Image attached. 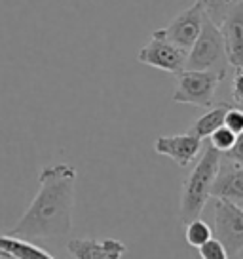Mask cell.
<instances>
[{
    "label": "cell",
    "instance_id": "cell-1",
    "mask_svg": "<svg viewBox=\"0 0 243 259\" xmlns=\"http://www.w3.org/2000/svg\"><path fill=\"white\" fill-rule=\"evenodd\" d=\"M76 178V170L69 164L42 168L38 193L8 235L23 240L69 235L73 231Z\"/></svg>",
    "mask_w": 243,
    "mask_h": 259
},
{
    "label": "cell",
    "instance_id": "cell-2",
    "mask_svg": "<svg viewBox=\"0 0 243 259\" xmlns=\"http://www.w3.org/2000/svg\"><path fill=\"white\" fill-rule=\"evenodd\" d=\"M220 153L207 143L200 151V160L187 176L180 191V219L188 223L200 218L207 200L211 198V185L219 170Z\"/></svg>",
    "mask_w": 243,
    "mask_h": 259
},
{
    "label": "cell",
    "instance_id": "cell-3",
    "mask_svg": "<svg viewBox=\"0 0 243 259\" xmlns=\"http://www.w3.org/2000/svg\"><path fill=\"white\" fill-rule=\"evenodd\" d=\"M185 69L192 71H217L224 74L228 73V59L224 52V40L220 29L211 23L207 17H203L202 31L198 34L192 48L187 52Z\"/></svg>",
    "mask_w": 243,
    "mask_h": 259
},
{
    "label": "cell",
    "instance_id": "cell-4",
    "mask_svg": "<svg viewBox=\"0 0 243 259\" xmlns=\"http://www.w3.org/2000/svg\"><path fill=\"white\" fill-rule=\"evenodd\" d=\"M177 74V86L173 92L175 103H188L196 107H211L215 99V92L224 74L217 71H192L183 69Z\"/></svg>",
    "mask_w": 243,
    "mask_h": 259
},
{
    "label": "cell",
    "instance_id": "cell-5",
    "mask_svg": "<svg viewBox=\"0 0 243 259\" xmlns=\"http://www.w3.org/2000/svg\"><path fill=\"white\" fill-rule=\"evenodd\" d=\"M217 238L226 250L228 259H243V208L228 200L215 198V227Z\"/></svg>",
    "mask_w": 243,
    "mask_h": 259
},
{
    "label": "cell",
    "instance_id": "cell-6",
    "mask_svg": "<svg viewBox=\"0 0 243 259\" xmlns=\"http://www.w3.org/2000/svg\"><path fill=\"white\" fill-rule=\"evenodd\" d=\"M185 59H187V52L167 40L163 36L162 29L152 32L150 42L137 52V61L173 74L185 69Z\"/></svg>",
    "mask_w": 243,
    "mask_h": 259
},
{
    "label": "cell",
    "instance_id": "cell-7",
    "mask_svg": "<svg viewBox=\"0 0 243 259\" xmlns=\"http://www.w3.org/2000/svg\"><path fill=\"white\" fill-rule=\"evenodd\" d=\"M211 196L228 200L232 204H243V160L228 158L220 153L219 170L211 185Z\"/></svg>",
    "mask_w": 243,
    "mask_h": 259
},
{
    "label": "cell",
    "instance_id": "cell-8",
    "mask_svg": "<svg viewBox=\"0 0 243 259\" xmlns=\"http://www.w3.org/2000/svg\"><path fill=\"white\" fill-rule=\"evenodd\" d=\"M203 17L205 16H203L200 4L194 2L190 8L180 12L165 29H162L163 36L169 42H173L177 48L188 52L196 42V38H198L200 31H202Z\"/></svg>",
    "mask_w": 243,
    "mask_h": 259
},
{
    "label": "cell",
    "instance_id": "cell-9",
    "mask_svg": "<svg viewBox=\"0 0 243 259\" xmlns=\"http://www.w3.org/2000/svg\"><path fill=\"white\" fill-rule=\"evenodd\" d=\"M154 151L162 156H169L178 168H187L202 151V139L188 132L177 136H160L154 141Z\"/></svg>",
    "mask_w": 243,
    "mask_h": 259
},
{
    "label": "cell",
    "instance_id": "cell-10",
    "mask_svg": "<svg viewBox=\"0 0 243 259\" xmlns=\"http://www.w3.org/2000/svg\"><path fill=\"white\" fill-rule=\"evenodd\" d=\"M228 65L234 71H243V2L235 6L219 27Z\"/></svg>",
    "mask_w": 243,
    "mask_h": 259
},
{
    "label": "cell",
    "instance_id": "cell-11",
    "mask_svg": "<svg viewBox=\"0 0 243 259\" xmlns=\"http://www.w3.org/2000/svg\"><path fill=\"white\" fill-rule=\"evenodd\" d=\"M67 250L74 259H122L128 248L116 238H73L67 242Z\"/></svg>",
    "mask_w": 243,
    "mask_h": 259
},
{
    "label": "cell",
    "instance_id": "cell-12",
    "mask_svg": "<svg viewBox=\"0 0 243 259\" xmlns=\"http://www.w3.org/2000/svg\"><path fill=\"white\" fill-rule=\"evenodd\" d=\"M0 250L8 251V253H12V255H16L19 259H55L51 253L42 250L40 246L10 235H0Z\"/></svg>",
    "mask_w": 243,
    "mask_h": 259
},
{
    "label": "cell",
    "instance_id": "cell-13",
    "mask_svg": "<svg viewBox=\"0 0 243 259\" xmlns=\"http://www.w3.org/2000/svg\"><path fill=\"white\" fill-rule=\"evenodd\" d=\"M230 103H219V105H211V109L205 114H202L198 120L188 128V134H192L196 138L205 139L211 136V132H215L224 124V114L230 109Z\"/></svg>",
    "mask_w": 243,
    "mask_h": 259
},
{
    "label": "cell",
    "instance_id": "cell-14",
    "mask_svg": "<svg viewBox=\"0 0 243 259\" xmlns=\"http://www.w3.org/2000/svg\"><path fill=\"white\" fill-rule=\"evenodd\" d=\"M196 2L200 4L203 16L207 17L211 23L220 27L222 21L228 17V14L243 0H196Z\"/></svg>",
    "mask_w": 243,
    "mask_h": 259
},
{
    "label": "cell",
    "instance_id": "cell-15",
    "mask_svg": "<svg viewBox=\"0 0 243 259\" xmlns=\"http://www.w3.org/2000/svg\"><path fill=\"white\" fill-rule=\"evenodd\" d=\"M185 225H187V229H185V240L192 248H200L202 244H205L213 236L211 225L200 218L192 219V221H188Z\"/></svg>",
    "mask_w": 243,
    "mask_h": 259
},
{
    "label": "cell",
    "instance_id": "cell-16",
    "mask_svg": "<svg viewBox=\"0 0 243 259\" xmlns=\"http://www.w3.org/2000/svg\"><path fill=\"white\" fill-rule=\"evenodd\" d=\"M235 139H237V134H234L232 130H228L224 124L217 128L215 132H211L209 136V145L213 149H217L219 153H226L230 147L235 143Z\"/></svg>",
    "mask_w": 243,
    "mask_h": 259
},
{
    "label": "cell",
    "instance_id": "cell-17",
    "mask_svg": "<svg viewBox=\"0 0 243 259\" xmlns=\"http://www.w3.org/2000/svg\"><path fill=\"white\" fill-rule=\"evenodd\" d=\"M196 250H198V253H200L202 259H228L226 250H224L222 244H220L217 238H213V236H211L205 244H202L200 248H196Z\"/></svg>",
    "mask_w": 243,
    "mask_h": 259
},
{
    "label": "cell",
    "instance_id": "cell-18",
    "mask_svg": "<svg viewBox=\"0 0 243 259\" xmlns=\"http://www.w3.org/2000/svg\"><path fill=\"white\" fill-rule=\"evenodd\" d=\"M224 126L228 130H232L234 134H243V113L237 105H232L224 114Z\"/></svg>",
    "mask_w": 243,
    "mask_h": 259
},
{
    "label": "cell",
    "instance_id": "cell-19",
    "mask_svg": "<svg viewBox=\"0 0 243 259\" xmlns=\"http://www.w3.org/2000/svg\"><path fill=\"white\" fill-rule=\"evenodd\" d=\"M232 99L234 105L243 103V71H234V80H232Z\"/></svg>",
    "mask_w": 243,
    "mask_h": 259
},
{
    "label": "cell",
    "instance_id": "cell-20",
    "mask_svg": "<svg viewBox=\"0 0 243 259\" xmlns=\"http://www.w3.org/2000/svg\"><path fill=\"white\" fill-rule=\"evenodd\" d=\"M0 259H19V257L12 255V253H8V251H2V250H0Z\"/></svg>",
    "mask_w": 243,
    "mask_h": 259
}]
</instances>
